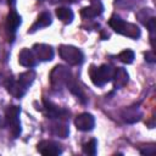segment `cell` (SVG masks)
<instances>
[{
	"mask_svg": "<svg viewBox=\"0 0 156 156\" xmlns=\"http://www.w3.org/2000/svg\"><path fill=\"white\" fill-rule=\"evenodd\" d=\"M108 26L118 34H122V35H126L128 38H132V39H138L140 37V29L136 24L134 23H129V22H126L123 21L121 17L118 16H112L110 20H108Z\"/></svg>",
	"mask_w": 156,
	"mask_h": 156,
	"instance_id": "obj_1",
	"label": "cell"
},
{
	"mask_svg": "<svg viewBox=\"0 0 156 156\" xmlns=\"http://www.w3.org/2000/svg\"><path fill=\"white\" fill-rule=\"evenodd\" d=\"M73 79L71 69L63 65H57L50 73V84L54 89H61L67 87L69 82Z\"/></svg>",
	"mask_w": 156,
	"mask_h": 156,
	"instance_id": "obj_2",
	"label": "cell"
},
{
	"mask_svg": "<svg viewBox=\"0 0 156 156\" xmlns=\"http://www.w3.org/2000/svg\"><path fill=\"white\" fill-rule=\"evenodd\" d=\"M113 74V68L110 65H101L99 67L90 66L89 76L94 85L96 87H104L108 82H111Z\"/></svg>",
	"mask_w": 156,
	"mask_h": 156,
	"instance_id": "obj_3",
	"label": "cell"
},
{
	"mask_svg": "<svg viewBox=\"0 0 156 156\" xmlns=\"http://www.w3.org/2000/svg\"><path fill=\"white\" fill-rule=\"evenodd\" d=\"M21 107L16 105H11L5 111V124L10 128V132L13 138H18L21 135V122H20Z\"/></svg>",
	"mask_w": 156,
	"mask_h": 156,
	"instance_id": "obj_4",
	"label": "cell"
},
{
	"mask_svg": "<svg viewBox=\"0 0 156 156\" xmlns=\"http://www.w3.org/2000/svg\"><path fill=\"white\" fill-rule=\"evenodd\" d=\"M58 52L61 58H63L71 66L82 65L84 61V54L82 52V50L73 45H61Z\"/></svg>",
	"mask_w": 156,
	"mask_h": 156,
	"instance_id": "obj_5",
	"label": "cell"
},
{
	"mask_svg": "<svg viewBox=\"0 0 156 156\" xmlns=\"http://www.w3.org/2000/svg\"><path fill=\"white\" fill-rule=\"evenodd\" d=\"M37 149L41 155L46 156H57L62 152L61 145L54 140H43L37 145Z\"/></svg>",
	"mask_w": 156,
	"mask_h": 156,
	"instance_id": "obj_6",
	"label": "cell"
},
{
	"mask_svg": "<svg viewBox=\"0 0 156 156\" xmlns=\"http://www.w3.org/2000/svg\"><path fill=\"white\" fill-rule=\"evenodd\" d=\"M74 126L80 132H89L95 126V118L93 115H90L88 112H83L76 117Z\"/></svg>",
	"mask_w": 156,
	"mask_h": 156,
	"instance_id": "obj_7",
	"label": "cell"
},
{
	"mask_svg": "<svg viewBox=\"0 0 156 156\" xmlns=\"http://www.w3.org/2000/svg\"><path fill=\"white\" fill-rule=\"evenodd\" d=\"M44 107H45V112H46L48 118H51V119H56V118L65 119L69 115V112L67 110L58 107L57 105L52 104L51 101H48L46 99H44Z\"/></svg>",
	"mask_w": 156,
	"mask_h": 156,
	"instance_id": "obj_8",
	"label": "cell"
},
{
	"mask_svg": "<svg viewBox=\"0 0 156 156\" xmlns=\"http://www.w3.org/2000/svg\"><path fill=\"white\" fill-rule=\"evenodd\" d=\"M5 87H6V90L15 98L20 99L22 98L26 93H27V88L18 80V79H15V78H7L5 82H4Z\"/></svg>",
	"mask_w": 156,
	"mask_h": 156,
	"instance_id": "obj_9",
	"label": "cell"
},
{
	"mask_svg": "<svg viewBox=\"0 0 156 156\" xmlns=\"http://www.w3.org/2000/svg\"><path fill=\"white\" fill-rule=\"evenodd\" d=\"M33 52L35 54L38 61H51L54 57V49L46 44H35L33 46Z\"/></svg>",
	"mask_w": 156,
	"mask_h": 156,
	"instance_id": "obj_10",
	"label": "cell"
},
{
	"mask_svg": "<svg viewBox=\"0 0 156 156\" xmlns=\"http://www.w3.org/2000/svg\"><path fill=\"white\" fill-rule=\"evenodd\" d=\"M18 62L20 65L24 66V67H28V68H32V67H35L37 63H38V58L35 56V54L33 52V50L30 49H22L20 55H18Z\"/></svg>",
	"mask_w": 156,
	"mask_h": 156,
	"instance_id": "obj_11",
	"label": "cell"
},
{
	"mask_svg": "<svg viewBox=\"0 0 156 156\" xmlns=\"http://www.w3.org/2000/svg\"><path fill=\"white\" fill-rule=\"evenodd\" d=\"M21 24V16L15 11V10H11L6 17V24H5V28H6V32L13 37L17 28L20 27Z\"/></svg>",
	"mask_w": 156,
	"mask_h": 156,
	"instance_id": "obj_12",
	"label": "cell"
},
{
	"mask_svg": "<svg viewBox=\"0 0 156 156\" xmlns=\"http://www.w3.org/2000/svg\"><path fill=\"white\" fill-rule=\"evenodd\" d=\"M102 10H104V6L100 0H91L90 6L82 9L80 13L84 18H95L102 13Z\"/></svg>",
	"mask_w": 156,
	"mask_h": 156,
	"instance_id": "obj_13",
	"label": "cell"
},
{
	"mask_svg": "<svg viewBox=\"0 0 156 156\" xmlns=\"http://www.w3.org/2000/svg\"><path fill=\"white\" fill-rule=\"evenodd\" d=\"M111 80H113V85L116 89H121L124 85H127V83L129 80L128 72L122 67H117L113 69V74H112Z\"/></svg>",
	"mask_w": 156,
	"mask_h": 156,
	"instance_id": "obj_14",
	"label": "cell"
},
{
	"mask_svg": "<svg viewBox=\"0 0 156 156\" xmlns=\"http://www.w3.org/2000/svg\"><path fill=\"white\" fill-rule=\"evenodd\" d=\"M122 117L127 123H135L140 119L141 112L139 111V108L136 106H130V107H127L123 110Z\"/></svg>",
	"mask_w": 156,
	"mask_h": 156,
	"instance_id": "obj_15",
	"label": "cell"
},
{
	"mask_svg": "<svg viewBox=\"0 0 156 156\" xmlns=\"http://www.w3.org/2000/svg\"><path fill=\"white\" fill-rule=\"evenodd\" d=\"M50 24H51V16H50V13H49V12H43V13H40V15L38 16L37 21L34 22V24L32 26V28H30L28 32L33 33V32H35V30H38V29H40V28L48 27V26H50Z\"/></svg>",
	"mask_w": 156,
	"mask_h": 156,
	"instance_id": "obj_16",
	"label": "cell"
},
{
	"mask_svg": "<svg viewBox=\"0 0 156 156\" xmlns=\"http://www.w3.org/2000/svg\"><path fill=\"white\" fill-rule=\"evenodd\" d=\"M50 132L54 134V135H57L60 138H67L68 134H69V129H68V124L65 123V122H56V123H52L50 126Z\"/></svg>",
	"mask_w": 156,
	"mask_h": 156,
	"instance_id": "obj_17",
	"label": "cell"
},
{
	"mask_svg": "<svg viewBox=\"0 0 156 156\" xmlns=\"http://www.w3.org/2000/svg\"><path fill=\"white\" fill-rule=\"evenodd\" d=\"M56 16L65 24L71 23L73 21V17H74L73 11L71 9H68V7H58V9H56Z\"/></svg>",
	"mask_w": 156,
	"mask_h": 156,
	"instance_id": "obj_18",
	"label": "cell"
},
{
	"mask_svg": "<svg viewBox=\"0 0 156 156\" xmlns=\"http://www.w3.org/2000/svg\"><path fill=\"white\" fill-rule=\"evenodd\" d=\"M34 79H35V72L33 71V69H29V71H26V72H23V73H21L20 74V77H18V80L28 89L30 85H32V83L34 82Z\"/></svg>",
	"mask_w": 156,
	"mask_h": 156,
	"instance_id": "obj_19",
	"label": "cell"
},
{
	"mask_svg": "<svg viewBox=\"0 0 156 156\" xmlns=\"http://www.w3.org/2000/svg\"><path fill=\"white\" fill-rule=\"evenodd\" d=\"M82 150H83V154H85V155H91V156L96 155V150H98V141H96L95 139L89 140L88 143H85V144L83 145Z\"/></svg>",
	"mask_w": 156,
	"mask_h": 156,
	"instance_id": "obj_20",
	"label": "cell"
},
{
	"mask_svg": "<svg viewBox=\"0 0 156 156\" xmlns=\"http://www.w3.org/2000/svg\"><path fill=\"white\" fill-rule=\"evenodd\" d=\"M134 57H135L134 51H132V50H129V49L123 50L122 52L118 54V60H119L121 62H123V63H127V65L132 63V62L134 61Z\"/></svg>",
	"mask_w": 156,
	"mask_h": 156,
	"instance_id": "obj_21",
	"label": "cell"
},
{
	"mask_svg": "<svg viewBox=\"0 0 156 156\" xmlns=\"http://www.w3.org/2000/svg\"><path fill=\"white\" fill-rule=\"evenodd\" d=\"M145 60H146L147 62H150V63L156 62V56H155L154 51H147V52L145 54Z\"/></svg>",
	"mask_w": 156,
	"mask_h": 156,
	"instance_id": "obj_22",
	"label": "cell"
},
{
	"mask_svg": "<svg viewBox=\"0 0 156 156\" xmlns=\"http://www.w3.org/2000/svg\"><path fill=\"white\" fill-rule=\"evenodd\" d=\"M140 152L143 154V155H152L154 152H155V146H150V150L149 149H145V150H140Z\"/></svg>",
	"mask_w": 156,
	"mask_h": 156,
	"instance_id": "obj_23",
	"label": "cell"
}]
</instances>
